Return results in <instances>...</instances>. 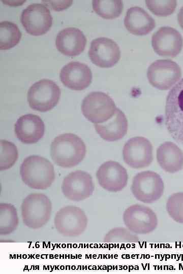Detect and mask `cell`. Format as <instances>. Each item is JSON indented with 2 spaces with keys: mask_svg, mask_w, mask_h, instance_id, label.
Wrapping results in <instances>:
<instances>
[{
  "mask_svg": "<svg viewBox=\"0 0 183 274\" xmlns=\"http://www.w3.org/2000/svg\"><path fill=\"white\" fill-rule=\"evenodd\" d=\"M86 152V146L82 140L70 133L56 136L50 146L52 160L56 165L64 168L78 164L84 159Z\"/></svg>",
  "mask_w": 183,
  "mask_h": 274,
  "instance_id": "1",
  "label": "cell"
},
{
  "mask_svg": "<svg viewBox=\"0 0 183 274\" xmlns=\"http://www.w3.org/2000/svg\"><path fill=\"white\" fill-rule=\"evenodd\" d=\"M22 181L28 187L44 190L55 179L54 166L47 159L38 155L26 157L20 167Z\"/></svg>",
  "mask_w": 183,
  "mask_h": 274,
  "instance_id": "2",
  "label": "cell"
},
{
  "mask_svg": "<svg viewBox=\"0 0 183 274\" xmlns=\"http://www.w3.org/2000/svg\"><path fill=\"white\" fill-rule=\"evenodd\" d=\"M165 121L167 130L173 140L183 145V79L168 94Z\"/></svg>",
  "mask_w": 183,
  "mask_h": 274,
  "instance_id": "3",
  "label": "cell"
},
{
  "mask_svg": "<svg viewBox=\"0 0 183 274\" xmlns=\"http://www.w3.org/2000/svg\"><path fill=\"white\" fill-rule=\"evenodd\" d=\"M21 210L23 224L28 228L39 229L50 220L52 203L44 194L32 193L23 199Z\"/></svg>",
  "mask_w": 183,
  "mask_h": 274,
  "instance_id": "4",
  "label": "cell"
},
{
  "mask_svg": "<svg viewBox=\"0 0 183 274\" xmlns=\"http://www.w3.org/2000/svg\"><path fill=\"white\" fill-rule=\"evenodd\" d=\"M164 185L161 177L157 173L146 170L137 174L131 186L133 195L138 200L151 203L163 195Z\"/></svg>",
  "mask_w": 183,
  "mask_h": 274,
  "instance_id": "5",
  "label": "cell"
},
{
  "mask_svg": "<svg viewBox=\"0 0 183 274\" xmlns=\"http://www.w3.org/2000/svg\"><path fill=\"white\" fill-rule=\"evenodd\" d=\"M117 109L108 94L99 91L89 93L84 98L81 105L83 115L95 124L102 123L111 119Z\"/></svg>",
  "mask_w": 183,
  "mask_h": 274,
  "instance_id": "6",
  "label": "cell"
},
{
  "mask_svg": "<svg viewBox=\"0 0 183 274\" xmlns=\"http://www.w3.org/2000/svg\"><path fill=\"white\" fill-rule=\"evenodd\" d=\"M60 94V88L54 82L42 79L30 86L27 99L32 109L45 112L51 110L57 105Z\"/></svg>",
  "mask_w": 183,
  "mask_h": 274,
  "instance_id": "7",
  "label": "cell"
},
{
  "mask_svg": "<svg viewBox=\"0 0 183 274\" xmlns=\"http://www.w3.org/2000/svg\"><path fill=\"white\" fill-rule=\"evenodd\" d=\"M88 220L84 212L79 207L68 206L56 213L54 224L57 231L67 237H76L86 229Z\"/></svg>",
  "mask_w": 183,
  "mask_h": 274,
  "instance_id": "8",
  "label": "cell"
},
{
  "mask_svg": "<svg viewBox=\"0 0 183 274\" xmlns=\"http://www.w3.org/2000/svg\"><path fill=\"white\" fill-rule=\"evenodd\" d=\"M124 223L130 231L145 234L154 231L158 224L156 214L150 208L134 204L126 209L123 214Z\"/></svg>",
  "mask_w": 183,
  "mask_h": 274,
  "instance_id": "9",
  "label": "cell"
},
{
  "mask_svg": "<svg viewBox=\"0 0 183 274\" xmlns=\"http://www.w3.org/2000/svg\"><path fill=\"white\" fill-rule=\"evenodd\" d=\"M147 79L154 87L162 90L170 89L179 81L181 70L179 65L169 59L153 62L147 70Z\"/></svg>",
  "mask_w": 183,
  "mask_h": 274,
  "instance_id": "10",
  "label": "cell"
},
{
  "mask_svg": "<svg viewBox=\"0 0 183 274\" xmlns=\"http://www.w3.org/2000/svg\"><path fill=\"white\" fill-rule=\"evenodd\" d=\"M123 156L125 162L132 168L147 167L153 160L152 146L144 137L131 138L124 146Z\"/></svg>",
  "mask_w": 183,
  "mask_h": 274,
  "instance_id": "11",
  "label": "cell"
},
{
  "mask_svg": "<svg viewBox=\"0 0 183 274\" xmlns=\"http://www.w3.org/2000/svg\"><path fill=\"white\" fill-rule=\"evenodd\" d=\"M20 20L27 32L33 36L45 34L52 24L49 10L43 4L38 3L30 4L24 9Z\"/></svg>",
  "mask_w": 183,
  "mask_h": 274,
  "instance_id": "12",
  "label": "cell"
},
{
  "mask_svg": "<svg viewBox=\"0 0 183 274\" xmlns=\"http://www.w3.org/2000/svg\"><path fill=\"white\" fill-rule=\"evenodd\" d=\"M94 188L91 175L81 170L67 175L64 179L62 186V192L65 197L75 201L88 198L93 194Z\"/></svg>",
  "mask_w": 183,
  "mask_h": 274,
  "instance_id": "13",
  "label": "cell"
},
{
  "mask_svg": "<svg viewBox=\"0 0 183 274\" xmlns=\"http://www.w3.org/2000/svg\"><path fill=\"white\" fill-rule=\"evenodd\" d=\"M88 56L95 65L101 67H110L119 61L120 50L117 43L112 40L100 37L92 41Z\"/></svg>",
  "mask_w": 183,
  "mask_h": 274,
  "instance_id": "14",
  "label": "cell"
},
{
  "mask_svg": "<svg viewBox=\"0 0 183 274\" xmlns=\"http://www.w3.org/2000/svg\"><path fill=\"white\" fill-rule=\"evenodd\" d=\"M182 44L183 40L180 32L169 26L161 27L151 38L154 50L163 57H175L181 51Z\"/></svg>",
  "mask_w": 183,
  "mask_h": 274,
  "instance_id": "15",
  "label": "cell"
},
{
  "mask_svg": "<svg viewBox=\"0 0 183 274\" xmlns=\"http://www.w3.org/2000/svg\"><path fill=\"white\" fill-rule=\"evenodd\" d=\"M96 177L103 188L113 192L122 190L127 186L128 180L126 169L119 163L111 160L100 166Z\"/></svg>",
  "mask_w": 183,
  "mask_h": 274,
  "instance_id": "16",
  "label": "cell"
},
{
  "mask_svg": "<svg viewBox=\"0 0 183 274\" xmlns=\"http://www.w3.org/2000/svg\"><path fill=\"white\" fill-rule=\"evenodd\" d=\"M59 78L67 87L75 90H82L87 88L92 80V73L85 64L72 61L61 69Z\"/></svg>",
  "mask_w": 183,
  "mask_h": 274,
  "instance_id": "17",
  "label": "cell"
},
{
  "mask_svg": "<svg viewBox=\"0 0 183 274\" xmlns=\"http://www.w3.org/2000/svg\"><path fill=\"white\" fill-rule=\"evenodd\" d=\"M15 133L18 140L23 143H36L44 135V122L38 115H23L18 119L15 124Z\"/></svg>",
  "mask_w": 183,
  "mask_h": 274,
  "instance_id": "18",
  "label": "cell"
},
{
  "mask_svg": "<svg viewBox=\"0 0 183 274\" xmlns=\"http://www.w3.org/2000/svg\"><path fill=\"white\" fill-rule=\"evenodd\" d=\"M86 39L83 33L78 28L67 27L60 31L55 39L57 50L68 56L79 55L84 50Z\"/></svg>",
  "mask_w": 183,
  "mask_h": 274,
  "instance_id": "19",
  "label": "cell"
},
{
  "mask_svg": "<svg viewBox=\"0 0 183 274\" xmlns=\"http://www.w3.org/2000/svg\"><path fill=\"white\" fill-rule=\"evenodd\" d=\"M124 25L130 33L143 36L149 33L155 27L156 22L143 9L133 7L127 11Z\"/></svg>",
  "mask_w": 183,
  "mask_h": 274,
  "instance_id": "20",
  "label": "cell"
},
{
  "mask_svg": "<svg viewBox=\"0 0 183 274\" xmlns=\"http://www.w3.org/2000/svg\"><path fill=\"white\" fill-rule=\"evenodd\" d=\"M128 127L126 115L118 108L111 119L104 123L95 125V129L99 135L109 142L121 139L126 134Z\"/></svg>",
  "mask_w": 183,
  "mask_h": 274,
  "instance_id": "21",
  "label": "cell"
},
{
  "mask_svg": "<svg viewBox=\"0 0 183 274\" xmlns=\"http://www.w3.org/2000/svg\"><path fill=\"white\" fill-rule=\"evenodd\" d=\"M157 159L166 172L175 173L183 167V152L174 143L166 142L157 150Z\"/></svg>",
  "mask_w": 183,
  "mask_h": 274,
  "instance_id": "22",
  "label": "cell"
},
{
  "mask_svg": "<svg viewBox=\"0 0 183 274\" xmlns=\"http://www.w3.org/2000/svg\"><path fill=\"white\" fill-rule=\"evenodd\" d=\"M19 219L15 207L11 203H0V234L7 235L17 228Z\"/></svg>",
  "mask_w": 183,
  "mask_h": 274,
  "instance_id": "23",
  "label": "cell"
},
{
  "mask_svg": "<svg viewBox=\"0 0 183 274\" xmlns=\"http://www.w3.org/2000/svg\"><path fill=\"white\" fill-rule=\"evenodd\" d=\"M128 229L115 227L110 230L104 236V242L115 247H129L138 243L139 237L132 234Z\"/></svg>",
  "mask_w": 183,
  "mask_h": 274,
  "instance_id": "24",
  "label": "cell"
},
{
  "mask_svg": "<svg viewBox=\"0 0 183 274\" xmlns=\"http://www.w3.org/2000/svg\"><path fill=\"white\" fill-rule=\"evenodd\" d=\"M21 33L15 23L4 21L0 23V49L13 48L19 42Z\"/></svg>",
  "mask_w": 183,
  "mask_h": 274,
  "instance_id": "25",
  "label": "cell"
},
{
  "mask_svg": "<svg viewBox=\"0 0 183 274\" xmlns=\"http://www.w3.org/2000/svg\"><path fill=\"white\" fill-rule=\"evenodd\" d=\"M94 11L105 19H114L120 16L123 10V3L120 0H94L92 2Z\"/></svg>",
  "mask_w": 183,
  "mask_h": 274,
  "instance_id": "26",
  "label": "cell"
},
{
  "mask_svg": "<svg viewBox=\"0 0 183 274\" xmlns=\"http://www.w3.org/2000/svg\"><path fill=\"white\" fill-rule=\"evenodd\" d=\"M17 147L12 143L6 140L0 141V170L11 168L18 159Z\"/></svg>",
  "mask_w": 183,
  "mask_h": 274,
  "instance_id": "27",
  "label": "cell"
},
{
  "mask_svg": "<svg viewBox=\"0 0 183 274\" xmlns=\"http://www.w3.org/2000/svg\"><path fill=\"white\" fill-rule=\"evenodd\" d=\"M166 210L174 221L183 224V192L173 193L168 197Z\"/></svg>",
  "mask_w": 183,
  "mask_h": 274,
  "instance_id": "28",
  "label": "cell"
},
{
  "mask_svg": "<svg viewBox=\"0 0 183 274\" xmlns=\"http://www.w3.org/2000/svg\"><path fill=\"white\" fill-rule=\"evenodd\" d=\"M148 9L158 16H167L172 14L175 11L176 1H145Z\"/></svg>",
  "mask_w": 183,
  "mask_h": 274,
  "instance_id": "29",
  "label": "cell"
},
{
  "mask_svg": "<svg viewBox=\"0 0 183 274\" xmlns=\"http://www.w3.org/2000/svg\"><path fill=\"white\" fill-rule=\"evenodd\" d=\"M177 21L180 26L183 29V7H182L177 14Z\"/></svg>",
  "mask_w": 183,
  "mask_h": 274,
  "instance_id": "30",
  "label": "cell"
}]
</instances>
